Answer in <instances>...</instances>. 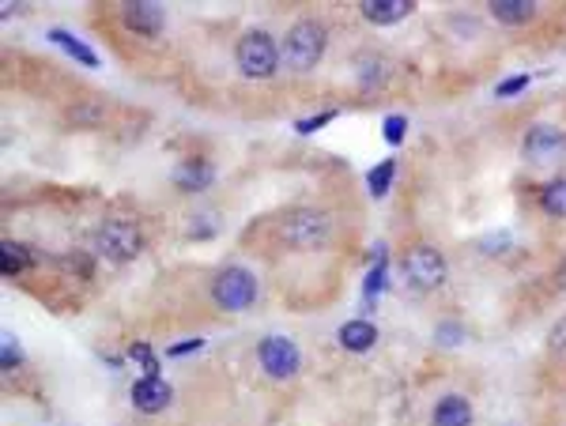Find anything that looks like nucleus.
<instances>
[{"instance_id":"nucleus-18","label":"nucleus","mask_w":566,"mask_h":426,"mask_svg":"<svg viewBox=\"0 0 566 426\" xmlns=\"http://www.w3.org/2000/svg\"><path fill=\"white\" fill-rule=\"evenodd\" d=\"M540 208L547 211V216L566 219V178L551 181V186H544V189H540Z\"/></svg>"},{"instance_id":"nucleus-1","label":"nucleus","mask_w":566,"mask_h":426,"mask_svg":"<svg viewBox=\"0 0 566 426\" xmlns=\"http://www.w3.org/2000/svg\"><path fill=\"white\" fill-rule=\"evenodd\" d=\"M279 234L287 241L291 249L299 253H314V249H325L333 238V219L325 216L317 208H291L287 216L279 219Z\"/></svg>"},{"instance_id":"nucleus-11","label":"nucleus","mask_w":566,"mask_h":426,"mask_svg":"<svg viewBox=\"0 0 566 426\" xmlns=\"http://www.w3.org/2000/svg\"><path fill=\"white\" fill-rule=\"evenodd\" d=\"M412 0H363L359 11L366 23H378V27H389V23H401L412 16Z\"/></svg>"},{"instance_id":"nucleus-31","label":"nucleus","mask_w":566,"mask_h":426,"mask_svg":"<svg viewBox=\"0 0 566 426\" xmlns=\"http://www.w3.org/2000/svg\"><path fill=\"white\" fill-rule=\"evenodd\" d=\"M555 279H559V287H562V291H566V261H562V264H559V272H555Z\"/></svg>"},{"instance_id":"nucleus-3","label":"nucleus","mask_w":566,"mask_h":426,"mask_svg":"<svg viewBox=\"0 0 566 426\" xmlns=\"http://www.w3.org/2000/svg\"><path fill=\"white\" fill-rule=\"evenodd\" d=\"M325 27L317 19H299L287 31V38H283V61H287V68H294V72H310L321 53H325Z\"/></svg>"},{"instance_id":"nucleus-10","label":"nucleus","mask_w":566,"mask_h":426,"mask_svg":"<svg viewBox=\"0 0 566 426\" xmlns=\"http://www.w3.org/2000/svg\"><path fill=\"white\" fill-rule=\"evenodd\" d=\"M121 19L133 34H144V38H155L166 23L163 4H151V0H129V4H121Z\"/></svg>"},{"instance_id":"nucleus-9","label":"nucleus","mask_w":566,"mask_h":426,"mask_svg":"<svg viewBox=\"0 0 566 426\" xmlns=\"http://www.w3.org/2000/svg\"><path fill=\"white\" fill-rule=\"evenodd\" d=\"M129 396H133L136 411H144V415H159V411H166L170 400H174V389H170V381H163V377H136Z\"/></svg>"},{"instance_id":"nucleus-28","label":"nucleus","mask_w":566,"mask_h":426,"mask_svg":"<svg viewBox=\"0 0 566 426\" xmlns=\"http://www.w3.org/2000/svg\"><path fill=\"white\" fill-rule=\"evenodd\" d=\"M434 336L442 339V344H461V339H464V329H461L457 321H442V324H438V332H434Z\"/></svg>"},{"instance_id":"nucleus-20","label":"nucleus","mask_w":566,"mask_h":426,"mask_svg":"<svg viewBox=\"0 0 566 426\" xmlns=\"http://www.w3.org/2000/svg\"><path fill=\"white\" fill-rule=\"evenodd\" d=\"M393 174H396V163L393 159H381L371 174H366V189H371L374 196H386L389 186H393Z\"/></svg>"},{"instance_id":"nucleus-12","label":"nucleus","mask_w":566,"mask_h":426,"mask_svg":"<svg viewBox=\"0 0 566 426\" xmlns=\"http://www.w3.org/2000/svg\"><path fill=\"white\" fill-rule=\"evenodd\" d=\"M211 178H216V166L208 159H186L178 170H174V186L181 193H201L211 186Z\"/></svg>"},{"instance_id":"nucleus-25","label":"nucleus","mask_w":566,"mask_h":426,"mask_svg":"<svg viewBox=\"0 0 566 426\" xmlns=\"http://www.w3.org/2000/svg\"><path fill=\"white\" fill-rule=\"evenodd\" d=\"M19 362H23V351L16 344V336H4V354H0V366H4V370H16Z\"/></svg>"},{"instance_id":"nucleus-21","label":"nucleus","mask_w":566,"mask_h":426,"mask_svg":"<svg viewBox=\"0 0 566 426\" xmlns=\"http://www.w3.org/2000/svg\"><path fill=\"white\" fill-rule=\"evenodd\" d=\"M381 287H386V253H378V264H374V272L366 276V302H374V294H381Z\"/></svg>"},{"instance_id":"nucleus-4","label":"nucleus","mask_w":566,"mask_h":426,"mask_svg":"<svg viewBox=\"0 0 566 426\" xmlns=\"http://www.w3.org/2000/svg\"><path fill=\"white\" fill-rule=\"evenodd\" d=\"M211 302L226 309V314H242V309L257 302V279H253V272L242 264L223 268L216 283H211Z\"/></svg>"},{"instance_id":"nucleus-17","label":"nucleus","mask_w":566,"mask_h":426,"mask_svg":"<svg viewBox=\"0 0 566 426\" xmlns=\"http://www.w3.org/2000/svg\"><path fill=\"white\" fill-rule=\"evenodd\" d=\"M50 42H53V46H61L68 57H76V61H80L83 68H98L95 49L83 46V42H80L76 34H68V31H61V27H53V31H50Z\"/></svg>"},{"instance_id":"nucleus-7","label":"nucleus","mask_w":566,"mask_h":426,"mask_svg":"<svg viewBox=\"0 0 566 426\" xmlns=\"http://www.w3.org/2000/svg\"><path fill=\"white\" fill-rule=\"evenodd\" d=\"M257 359H261V370L276 381L294 377L302 366V354L294 347V339H287V336H264L257 347Z\"/></svg>"},{"instance_id":"nucleus-19","label":"nucleus","mask_w":566,"mask_h":426,"mask_svg":"<svg viewBox=\"0 0 566 426\" xmlns=\"http://www.w3.org/2000/svg\"><path fill=\"white\" fill-rule=\"evenodd\" d=\"M27 264H31L27 246H19V241H4V246H0V268H4V276H19Z\"/></svg>"},{"instance_id":"nucleus-14","label":"nucleus","mask_w":566,"mask_h":426,"mask_svg":"<svg viewBox=\"0 0 566 426\" xmlns=\"http://www.w3.org/2000/svg\"><path fill=\"white\" fill-rule=\"evenodd\" d=\"M340 347H348V351H371L378 344V329L371 321H348V324H340Z\"/></svg>"},{"instance_id":"nucleus-2","label":"nucleus","mask_w":566,"mask_h":426,"mask_svg":"<svg viewBox=\"0 0 566 426\" xmlns=\"http://www.w3.org/2000/svg\"><path fill=\"white\" fill-rule=\"evenodd\" d=\"M279 57H283V49L272 42V34H264V31H249V34H242V38H238V49H234L238 72L249 76V80H268V76H276Z\"/></svg>"},{"instance_id":"nucleus-26","label":"nucleus","mask_w":566,"mask_h":426,"mask_svg":"<svg viewBox=\"0 0 566 426\" xmlns=\"http://www.w3.org/2000/svg\"><path fill=\"white\" fill-rule=\"evenodd\" d=\"M133 359L144 362V377H159V362H155V354H151L148 344H136L133 347Z\"/></svg>"},{"instance_id":"nucleus-23","label":"nucleus","mask_w":566,"mask_h":426,"mask_svg":"<svg viewBox=\"0 0 566 426\" xmlns=\"http://www.w3.org/2000/svg\"><path fill=\"white\" fill-rule=\"evenodd\" d=\"M336 118V110H325V113H317V118H302V121H294V133H302V136H310V133H317V129H325Z\"/></svg>"},{"instance_id":"nucleus-5","label":"nucleus","mask_w":566,"mask_h":426,"mask_svg":"<svg viewBox=\"0 0 566 426\" xmlns=\"http://www.w3.org/2000/svg\"><path fill=\"white\" fill-rule=\"evenodd\" d=\"M95 249L103 253L106 261H133L140 257V249H144V234L136 231V223L129 219H110L98 226V234H95Z\"/></svg>"},{"instance_id":"nucleus-24","label":"nucleus","mask_w":566,"mask_h":426,"mask_svg":"<svg viewBox=\"0 0 566 426\" xmlns=\"http://www.w3.org/2000/svg\"><path fill=\"white\" fill-rule=\"evenodd\" d=\"M73 118H76V125H98V121L106 118V110H103V103H95V98H91L83 110H73Z\"/></svg>"},{"instance_id":"nucleus-29","label":"nucleus","mask_w":566,"mask_h":426,"mask_svg":"<svg viewBox=\"0 0 566 426\" xmlns=\"http://www.w3.org/2000/svg\"><path fill=\"white\" fill-rule=\"evenodd\" d=\"M525 87H529V76H509V80L499 83V91H494V95L509 98V95H517V91H525Z\"/></svg>"},{"instance_id":"nucleus-15","label":"nucleus","mask_w":566,"mask_h":426,"mask_svg":"<svg viewBox=\"0 0 566 426\" xmlns=\"http://www.w3.org/2000/svg\"><path fill=\"white\" fill-rule=\"evenodd\" d=\"M491 16L506 23V27H521V23H529L536 16V4L532 0H491Z\"/></svg>"},{"instance_id":"nucleus-6","label":"nucleus","mask_w":566,"mask_h":426,"mask_svg":"<svg viewBox=\"0 0 566 426\" xmlns=\"http://www.w3.org/2000/svg\"><path fill=\"white\" fill-rule=\"evenodd\" d=\"M404 276L416 291H434L446 283V257L434 246H416L404 257Z\"/></svg>"},{"instance_id":"nucleus-8","label":"nucleus","mask_w":566,"mask_h":426,"mask_svg":"<svg viewBox=\"0 0 566 426\" xmlns=\"http://www.w3.org/2000/svg\"><path fill=\"white\" fill-rule=\"evenodd\" d=\"M521 155H525V163H532V166L559 163L566 155V133L555 129V125H536V129H529L525 140H521Z\"/></svg>"},{"instance_id":"nucleus-22","label":"nucleus","mask_w":566,"mask_h":426,"mask_svg":"<svg viewBox=\"0 0 566 426\" xmlns=\"http://www.w3.org/2000/svg\"><path fill=\"white\" fill-rule=\"evenodd\" d=\"M404 133H408V118H401V113H389V118L381 121V136H386L393 148L404 140Z\"/></svg>"},{"instance_id":"nucleus-16","label":"nucleus","mask_w":566,"mask_h":426,"mask_svg":"<svg viewBox=\"0 0 566 426\" xmlns=\"http://www.w3.org/2000/svg\"><path fill=\"white\" fill-rule=\"evenodd\" d=\"M386 80H389V65H386V57H378V53H363V57H359V87H363V91H374V87H381Z\"/></svg>"},{"instance_id":"nucleus-27","label":"nucleus","mask_w":566,"mask_h":426,"mask_svg":"<svg viewBox=\"0 0 566 426\" xmlns=\"http://www.w3.org/2000/svg\"><path fill=\"white\" fill-rule=\"evenodd\" d=\"M547 347H551V354H559V359H566V317L555 324V329H551Z\"/></svg>"},{"instance_id":"nucleus-30","label":"nucleus","mask_w":566,"mask_h":426,"mask_svg":"<svg viewBox=\"0 0 566 426\" xmlns=\"http://www.w3.org/2000/svg\"><path fill=\"white\" fill-rule=\"evenodd\" d=\"M201 347H204V339H186V344L166 347V354H189V351H201Z\"/></svg>"},{"instance_id":"nucleus-13","label":"nucleus","mask_w":566,"mask_h":426,"mask_svg":"<svg viewBox=\"0 0 566 426\" xmlns=\"http://www.w3.org/2000/svg\"><path fill=\"white\" fill-rule=\"evenodd\" d=\"M431 422L434 426H472V404L464 400V396L449 392V396H442V400L434 404Z\"/></svg>"}]
</instances>
